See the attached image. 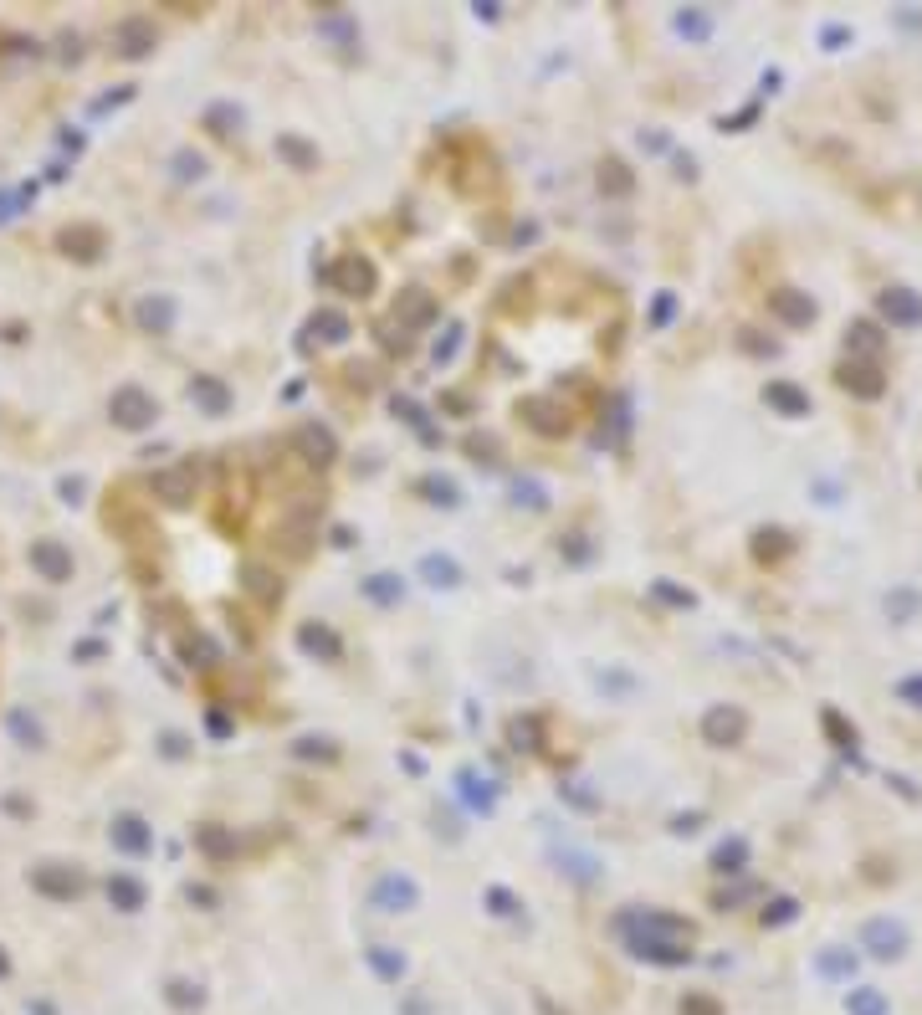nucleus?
<instances>
[{"label":"nucleus","mask_w":922,"mask_h":1015,"mask_svg":"<svg viewBox=\"0 0 922 1015\" xmlns=\"http://www.w3.org/2000/svg\"><path fill=\"white\" fill-rule=\"evenodd\" d=\"M26 201H31L26 190H0V221H11V216H16V206H26Z\"/></svg>","instance_id":"obj_45"},{"label":"nucleus","mask_w":922,"mask_h":1015,"mask_svg":"<svg viewBox=\"0 0 922 1015\" xmlns=\"http://www.w3.org/2000/svg\"><path fill=\"white\" fill-rule=\"evenodd\" d=\"M789 918H795V897H774V903L763 908V929H769V923L779 929V923H789Z\"/></svg>","instance_id":"obj_41"},{"label":"nucleus","mask_w":922,"mask_h":1015,"mask_svg":"<svg viewBox=\"0 0 922 1015\" xmlns=\"http://www.w3.org/2000/svg\"><path fill=\"white\" fill-rule=\"evenodd\" d=\"M364 595L379 601V605H395L400 601V580H395V575H374V580H364Z\"/></svg>","instance_id":"obj_35"},{"label":"nucleus","mask_w":922,"mask_h":1015,"mask_svg":"<svg viewBox=\"0 0 922 1015\" xmlns=\"http://www.w3.org/2000/svg\"><path fill=\"white\" fill-rule=\"evenodd\" d=\"M369 897H374V908H379V913H405V908H415V903H420L415 882H410V877H400V872H385V877L374 882V892H369Z\"/></svg>","instance_id":"obj_9"},{"label":"nucleus","mask_w":922,"mask_h":1015,"mask_svg":"<svg viewBox=\"0 0 922 1015\" xmlns=\"http://www.w3.org/2000/svg\"><path fill=\"white\" fill-rule=\"evenodd\" d=\"M420 575H426L430 585H446V590H451L456 580H461L456 560H441V554H426V560H420Z\"/></svg>","instance_id":"obj_25"},{"label":"nucleus","mask_w":922,"mask_h":1015,"mask_svg":"<svg viewBox=\"0 0 922 1015\" xmlns=\"http://www.w3.org/2000/svg\"><path fill=\"white\" fill-rule=\"evenodd\" d=\"M246 590H251V595H257L262 605H277V601H282V585L272 580L266 569H246Z\"/></svg>","instance_id":"obj_27"},{"label":"nucleus","mask_w":922,"mask_h":1015,"mask_svg":"<svg viewBox=\"0 0 922 1015\" xmlns=\"http://www.w3.org/2000/svg\"><path fill=\"white\" fill-rule=\"evenodd\" d=\"M205 128L221 134V139H231V134H241V113H236L231 103H216L210 113H205Z\"/></svg>","instance_id":"obj_26"},{"label":"nucleus","mask_w":922,"mask_h":1015,"mask_svg":"<svg viewBox=\"0 0 922 1015\" xmlns=\"http://www.w3.org/2000/svg\"><path fill=\"white\" fill-rule=\"evenodd\" d=\"M313 333H323V339H344L348 318H344V313H333V308H323L318 318H313Z\"/></svg>","instance_id":"obj_37"},{"label":"nucleus","mask_w":922,"mask_h":1015,"mask_svg":"<svg viewBox=\"0 0 922 1015\" xmlns=\"http://www.w3.org/2000/svg\"><path fill=\"white\" fill-rule=\"evenodd\" d=\"M881 344H886V339H881L877 323H866V318L845 329V354H851V359H866V364H877V359H881Z\"/></svg>","instance_id":"obj_17"},{"label":"nucleus","mask_w":922,"mask_h":1015,"mask_svg":"<svg viewBox=\"0 0 922 1015\" xmlns=\"http://www.w3.org/2000/svg\"><path fill=\"white\" fill-rule=\"evenodd\" d=\"M113 42H118L123 57H143L149 46L159 42V31H154V21H143V16H128V21L118 26V37H113Z\"/></svg>","instance_id":"obj_15"},{"label":"nucleus","mask_w":922,"mask_h":1015,"mask_svg":"<svg viewBox=\"0 0 922 1015\" xmlns=\"http://www.w3.org/2000/svg\"><path fill=\"white\" fill-rule=\"evenodd\" d=\"M175 175H180V180H200L205 160H200V154H175Z\"/></svg>","instance_id":"obj_43"},{"label":"nucleus","mask_w":922,"mask_h":1015,"mask_svg":"<svg viewBox=\"0 0 922 1015\" xmlns=\"http://www.w3.org/2000/svg\"><path fill=\"white\" fill-rule=\"evenodd\" d=\"M681 1015H722V1011H717V1000H707V995H687Z\"/></svg>","instance_id":"obj_47"},{"label":"nucleus","mask_w":922,"mask_h":1015,"mask_svg":"<svg viewBox=\"0 0 922 1015\" xmlns=\"http://www.w3.org/2000/svg\"><path fill=\"white\" fill-rule=\"evenodd\" d=\"M769 313H774L779 323H789V329H804V323L815 318V298H810V292H795V288H779V292H769Z\"/></svg>","instance_id":"obj_11"},{"label":"nucleus","mask_w":922,"mask_h":1015,"mask_svg":"<svg viewBox=\"0 0 922 1015\" xmlns=\"http://www.w3.org/2000/svg\"><path fill=\"white\" fill-rule=\"evenodd\" d=\"M108 411H113V426H123V431H143V426H154L159 405H154V395H149V390H139V385H123V390H113Z\"/></svg>","instance_id":"obj_2"},{"label":"nucleus","mask_w":922,"mask_h":1015,"mask_svg":"<svg viewBox=\"0 0 922 1015\" xmlns=\"http://www.w3.org/2000/svg\"><path fill=\"white\" fill-rule=\"evenodd\" d=\"M333 288L348 292V298H369V292H374V267L354 251V257H344V262L333 267Z\"/></svg>","instance_id":"obj_12"},{"label":"nucleus","mask_w":922,"mask_h":1015,"mask_svg":"<svg viewBox=\"0 0 922 1015\" xmlns=\"http://www.w3.org/2000/svg\"><path fill=\"white\" fill-rule=\"evenodd\" d=\"M31 569H37L46 585L72 580V554H67V544H57V539H37V544H31Z\"/></svg>","instance_id":"obj_8"},{"label":"nucleus","mask_w":922,"mask_h":1015,"mask_svg":"<svg viewBox=\"0 0 922 1015\" xmlns=\"http://www.w3.org/2000/svg\"><path fill=\"white\" fill-rule=\"evenodd\" d=\"M200 847L221 856V851H231V836H225V831H216V826H205V831H200Z\"/></svg>","instance_id":"obj_46"},{"label":"nucleus","mask_w":922,"mask_h":1015,"mask_svg":"<svg viewBox=\"0 0 922 1015\" xmlns=\"http://www.w3.org/2000/svg\"><path fill=\"white\" fill-rule=\"evenodd\" d=\"M292 446H298V452H303V462H313V467H328V462L339 456V441H333L323 426H298Z\"/></svg>","instance_id":"obj_14"},{"label":"nucleus","mask_w":922,"mask_h":1015,"mask_svg":"<svg viewBox=\"0 0 922 1015\" xmlns=\"http://www.w3.org/2000/svg\"><path fill=\"white\" fill-rule=\"evenodd\" d=\"M461 795H467L471 806H482V810H492V790H487V780H477V774H461Z\"/></svg>","instance_id":"obj_39"},{"label":"nucleus","mask_w":922,"mask_h":1015,"mask_svg":"<svg viewBox=\"0 0 922 1015\" xmlns=\"http://www.w3.org/2000/svg\"><path fill=\"white\" fill-rule=\"evenodd\" d=\"M277 154H282L292 169H318V149L303 144L298 134H282V139H277Z\"/></svg>","instance_id":"obj_23"},{"label":"nucleus","mask_w":922,"mask_h":1015,"mask_svg":"<svg viewBox=\"0 0 922 1015\" xmlns=\"http://www.w3.org/2000/svg\"><path fill=\"white\" fill-rule=\"evenodd\" d=\"M57 241L67 247V257H82V262H93V257L102 251V231H98V226H67Z\"/></svg>","instance_id":"obj_20"},{"label":"nucleus","mask_w":922,"mask_h":1015,"mask_svg":"<svg viewBox=\"0 0 922 1015\" xmlns=\"http://www.w3.org/2000/svg\"><path fill=\"white\" fill-rule=\"evenodd\" d=\"M190 395H195V405H205V415H225L231 411V390H225L216 374H195Z\"/></svg>","instance_id":"obj_19"},{"label":"nucleus","mask_w":922,"mask_h":1015,"mask_svg":"<svg viewBox=\"0 0 922 1015\" xmlns=\"http://www.w3.org/2000/svg\"><path fill=\"white\" fill-rule=\"evenodd\" d=\"M845 1011H851V1015H886V995H881V990H851Z\"/></svg>","instance_id":"obj_31"},{"label":"nucleus","mask_w":922,"mask_h":1015,"mask_svg":"<svg viewBox=\"0 0 922 1015\" xmlns=\"http://www.w3.org/2000/svg\"><path fill=\"white\" fill-rule=\"evenodd\" d=\"M523 415H528L543 436H564V431H569V415H559V405H553V400H523Z\"/></svg>","instance_id":"obj_22"},{"label":"nucleus","mask_w":922,"mask_h":1015,"mask_svg":"<svg viewBox=\"0 0 922 1015\" xmlns=\"http://www.w3.org/2000/svg\"><path fill=\"white\" fill-rule=\"evenodd\" d=\"M5 724H11V733H16V739H20L26 749H41V724L31 718V713H26V708H16V713H11Z\"/></svg>","instance_id":"obj_29"},{"label":"nucleus","mask_w":922,"mask_h":1015,"mask_svg":"<svg viewBox=\"0 0 922 1015\" xmlns=\"http://www.w3.org/2000/svg\"><path fill=\"white\" fill-rule=\"evenodd\" d=\"M369 964L385 974V979H400V970H405V959H395L389 949H369Z\"/></svg>","instance_id":"obj_40"},{"label":"nucleus","mask_w":922,"mask_h":1015,"mask_svg":"<svg viewBox=\"0 0 922 1015\" xmlns=\"http://www.w3.org/2000/svg\"><path fill=\"white\" fill-rule=\"evenodd\" d=\"M420 487L430 493V503H446V508L456 503V487H451V482H441V477H430V482H420Z\"/></svg>","instance_id":"obj_44"},{"label":"nucleus","mask_w":922,"mask_h":1015,"mask_svg":"<svg viewBox=\"0 0 922 1015\" xmlns=\"http://www.w3.org/2000/svg\"><path fill=\"white\" fill-rule=\"evenodd\" d=\"M600 190H605V195H625V190H631V169L620 165V160H605V165H600Z\"/></svg>","instance_id":"obj_28"},{"label":"nucleus","mask_w":922,"mask_h":1015,"mask_svg":"<svg viewBox=\"0 0 922 1015\" xmlns=\"http://www.w3.org/2000/svg\"><path fill=\"white\" fill-rule=\"evenodd\" d=\"M487 903H492L497 913H518V903H512V897H508L502 888H492V892H487Z\"/></svg>","instance_id":"obj_50"},{"label":"nucleus","mask_w":922,"mask_h":1015,"mask_svg":"<svg viewBox=\"0 0 922 1015\" xmlns=\"http://www.w3.org/2000/svg\"><path fill=\"white\" fill-rule=\"evenodd\" d=\"M897 698H902V703H912V708H922V677H902Z\"/></svg>","instance_id":"obj_48"},{"label":"nucleus","mask_w":922,"mask_h":1015,"mask_svg":"<svg viewBox=\"0 0 922 1015\" xmlns=\"http://www.w3.org/2000/svg\"><path fill=\"white\" fill-rule=\"evenodd\" d=\"M620 933H625V944H631V954H641V959H656V964H687L692 959V923H681V918H666V913H625L620 918Z\"/></svg>","instance_id":"obj_1"},{"label":"nucleus","mask_w":922,"mask_h":1015,"mask_svg":"<svg viewBox=\"0 0 922 1015\" xmlns=\"http://www.w3.org/2000/svg\"><path fill=\"white\" fill-rule=\"evenodd\" d=\"M139 329H143V333H169V329H175V303H169L164 292H159V298H143V303H139Z\"/></svg>","instance_id":"obj_21"},{"label":"nucleus","mask_w":922,"mask_h":1015,"mask_svg":"<svg viewBox=\"0 0 922 1015\" xmlns=\"http://www.w3.org/2000/svg\"><path fill=\"white\" fill-rule=\"evenodd\" d=\"M820 974H836V979H845V974H856V954L825 949V954H820Z\"/></svg>","instance_id":"obj_36"},{"label":"nucleus","mask_w":922,"mask_h":1015,"mask_svg":"<svg viewBox=\"0 0 922 1015\" xmlns=\"http://www.w3.org/2000/svg\"><path fill=\"white\" fill-rule=\"evenodd\" d=\"M784 549H789V534H779V528H758V539H754L758 560H779Z\"/></svg>","instance_id":"obj_32"},{"label":"nucleus","mask_w":922,"mask_h":1015,"mask_svg":"<svg viewBox=\"0 0 922 1015\" xmlns=\"http://www.w3.org/2000/svg\"><path fill=\"white\" fill-rule=\"evenodd\" d=\"M763 400H769L779 415H795V421L810 415V395L799 390V385H789V380H769V385H763Z\"/></svg>","instance_id":"obj_16"},{"label":"nucleus","mask_w":922,"mask_h":1015,"mask_svg":"<svg viewBox=\"0 0 922 1015\" xmlns=\"http://www.w3.org/2000/svg\"><path fill=\"white\" fill-rule=\"evenodd\" d=\"M743 862H748V847H743L738 836H733V841H722V847L713 851V867L717 872H743Z\"/></svg>","instance_id":"obj_30"},{"label":"nucleus","mask_w":922,"mask_h":1015,"mask_svg":"<svg viewBox=\"0 0 922 1015\" xmlns=\"http://www.w3.org/2000/svg\"><path fill=\"white\" fill-rule=\"evenodd\" d=\"M108 897H113V908H123V913L143 908V888L134 877H113V882H108Z\"/></svg>","instance_id":"obj_24"},{"label":"nucleus","mask_w":922,"mask_h":1015,"mask_svg":"<svg viewBox=\"0 0 922 1015\" xmlns=\"http://www.w3.org/2000/svg\"><path fill=\"white\" fill-rule=\"evenodd\" d=\"M298 642L307 646V651H323V657H339V636L333 631H323V626H303V636Z\"/></svg>","instance_id":"obj_33"},{"label":"nucleus","mask_w":922,"mask_h":1015,"mask_svg":"<svg viewBox=\"0 0 922 1015\" xmlns=\"http://www.w3.org/2000/svg\"><path fill=\"white\" fill-rule=\"evenodd\" d=\"M436 318V298L430 292H420V288H410V292H400V303H395V339L389 344H400L405 349L410 344V329H420V323H430Z\"/></svg>","instance_id":"obj_5"},{"label":"nucleus","mask_w":922,"mask_h":1015,"mask_svg":"<svg viewBox=\"0 0 922 1015\" xmlns=\"http://www.w3.org/2000/svg\"><path fill=\"white\" fill-rule=\"evenodd\" d=\"M31 888L46 892V897H78L82 892V877L72 867H57V862H46V867L31 872Z\"/></svg>","instance_id":"obj_13"},{"label":"nucleus","mask_w":922,"mask_h":1015,"mask_svg":"<svg viewBox=\"0 0 922 1015\" xmlns=\"http://www.w3.org/2000/svg\"><path fill=\"white\" fill-rule=\"evenodd\" d=\"M836 380H840V390H851L856 400H877V395L886 390V374H881V364H866V359H845Z\"/></svg>","instance_id":"obj_7"},{"label":"nucleus","mask_w":922,"mask_h":1015,"mask_svg":"<svg viewBox=\"0 0 922 1015\" xmlns=\"http://www.w3.org/2000/svg\"><path fill=\"white\" fill-rule=\"evenodd\" d=\"M656 595L672 601V605H692V595H687V590H672V585H656Z\"/></svg>","instance_id":"obj_51"},{"label":"nucleus","mask_w":922,"mask_h":1015,"mask_svg":"<svg viewBox=\"0 0 922 1015\" xmlns=\"http://www.w3.org/2000/svg\"><path fill=\"white\" fill-rule=\"evenodd\" d=\"M149 841H154V836H149V826H143L139 815H118V821H113V847H118V851L143 856V851H149Z\"/></svg>","instance_id":"obj_18"},{"label":"nucleus","mask_w":922,"mask_h":1015,"mask_svg":"<svg viewBox=\"0 0 922 1015\" xmlns=\"http://www.w3.org/2000/svg\"><path fill=\"white\" fill-rule=\"evenodd\" d=\"M886 610H892L897 621H907V616L918 610V595H912V590H897V595H886Z\"/></svg>","instance_id":"obj_42"},{"label":"nucleus","mask_w":922,"mask_h":1015,"mask_svg":"<svg viewBox=\"0 0 922 1015\" xmlns=\"http://www.w3.org/2000/svg\"><path fill=\"white\" fill-rule=\"evenodd\" d=\"M820 724H825V733L836 739V749H856V728L845 724V718H840L836 708H825V718H820Z\"/></svg>","instance_id":"obj_34"},{"label":"nucleus","mask_w":922,"mask_h":1015,"mask_svg":"<svg viewBox=\"0 0 922 1015\" xmlns=\"http://www.w3.org/2000/svg\"><path fill=\"white\" fill-rule=\"evenodd\" d=\"M676 31H681V37H692V42H702V37L713 31V21H707L702 11H681V16H676Z\"/></svg>","instance_id":"obj_38"},{"label":"nucleus","mask_w":922,"mask_h":1015,"mask_svg":"<svg viewBox=\"0 0 922 1015\" xmlns=\"http://www.w3.org/2000/svg\"><path fill=\"white\" fill-rule=\"evenodd\" d=\"M195 487H200V472H195V462H175V467H164V472L149 477V493L164 497L169 508H190Z\"/></svg>","instance_id":"obj_3"},{"label":"nucleus","mask_w":922,"mask_h":1015,"mask_svg":"<svg viewBox=\"0 0 922 1015\" xmlns=\"http://www.w3.org/2000/svg\"><path fill=\"white\" fill-rule=\"evenodd\" d=\"M861 944L877 954V959H897V954L907 949V929L892 923V918H871V923L861 929Z\"/></svg>","instance_id":"obj_10"},{"label":"nucleus","mask_w":922,"mask_h":1015,"mask_svg":"<svg viewBox=\"0 0 922 1015\" xmlns=\"http://www.w3.org/2000/svg\"><path fill=\"white\" fill-rule=\"evenodd\" d=\"M877 313H881V323H892V329H918L922 323V298L912 288H886L877 298Z\"/></svg>","instance_id":"obj_6"},{"label":"nucleus","mask_w":922,"mask_h":1015,"mask_svg":"<svg viewBox=\"0 0 922 1015\" xmlns=\"http://www.w3.org/2000/svg\"><path fill=\"white\" fill-rule=\"evenodd\" d=\"M743 733H748V718H743V708L717 703V708H707V713H702V739H707L713 749H733V744H743Z\"/></svg>","instance_id":"obj_4"},{"label":"nucleus","mask_w":922,"mask_h":1015,"mask_svg":"<svg viewBox=\"0 0 922 1015\" xmlns=\"http://www.w3.org/2000/svg\"><path fill=\"white\" fill-rule=\"evenodd\" d=\"M518 503H533V508H543L549 497H543V487H538V482H518Z\"/></svg>","instance_id":"obj_49"}]
</instances>
